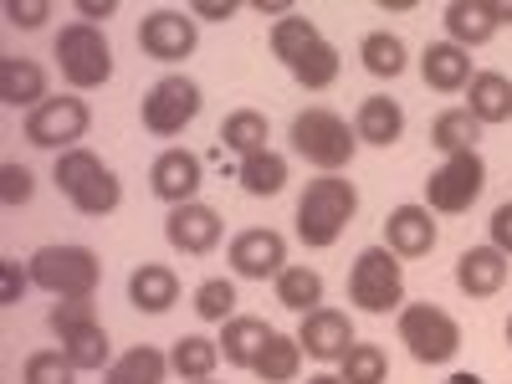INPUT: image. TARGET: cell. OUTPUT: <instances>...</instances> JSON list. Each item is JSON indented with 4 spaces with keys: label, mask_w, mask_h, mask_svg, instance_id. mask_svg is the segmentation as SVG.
Masks as SVG:
<instances>
[{
    "label": "cell",
    "mask_w": 512,
    "mask_h": 384,
    "mask_svg": "<svg viewBox=\"0 0 512 384\" xmlns=\"http://www.w3.org/2000/svg\"><path fill=\"white\" fill-rule=\"evenodd\" d=\"M395 333L415 364H451L461 349V323L436 303H405L395 313Z\"/></svg>",
    "instance_id": "8992f818"
},
{
    "label": "cell",
    "mask_w": 512,
    "mask_h": 384,
    "mask_svg": "<svg viewBox=\"0 0 512 384\" xmlns=\"http://www.w3.org/2000/svg\"><path fill=\"white\" fill-rule=\"evenodd\" d=\"M287 72H292V82H297V88L323 93V88H333V82H338V47H333L328 36H318L313 47H308L303 57H297Z\"/></svg>",
    "instance_id": "4dcf8cb0"
},
{
    "label": "cell",
    "mask_w": 512,
    "mask_h": 384,
    "mask_svg": "<svg viewBox=\"0 0 512 384\" xmlns=\"http://www.w3.org/2000/svg\"><path fill=\"white\" fill-rule=\"evenodd\" d=\"M169 374H175L169 369V354H159L154 344H134L103 369V384H164Z\"/></svg>",
    "instance_id": "cb8c5ba5"
},
{
    "label": "cell",
    "mask_w": 512,
    "mask_h": 384,
    "mask_svg": "<svg viewBox=\"0 0 512 384\" xmlns=\"http://www.w3.org/2000/svg\"><path fill=\"white\" fill-rule=\"evenodd\" d=\"M26 282H31V272H21V262H11V256H6V262H0V308H16Z\"/></svg>",
    "instance_id": "b9f144b4"
},
{
    "label": "cell",
    "mask_w": 512,
    "mask_h": 384,
    "mask_svg": "<svg viewBox=\"0 0 512 384\" xmlns=\"http://www.w3.org/2000/svg\"><path fill=\"white\" fill-rule=\"evenodd\" d=\"M0 103L6 108H41L47 103V72L31 57H0Z\"/></svg>",
    "instance_id": "ffe728a7"
},
{
    "label": "cell",
    "mask_w": 512,
    "mask_h": 384,
    "mask_svg": "<svg viewBox=\"0 0 512 384\" xmlns=\"http://www.w3.org/2000/svg\"><path fill=\"white\" fill-rule=\"evenodd\" d=\"M446 384H487V379H482V374H472V369H461V374H451Z\"/></svg>",
    "instance_id": "681fc988"
},
{
    "label": "cell",
    "mask_w": 512,
    "mask_h": 384,
    "mask_svg": "<svg viewBox=\"0 0 512 384\" xmlns=\"http://www.w3.org/2000/svg\"><path fill=\"white\" fill-rule=\"evenodd\" d=\"M47 16H52V0H6V21L21 31L47 26Z\"/></svg>",
    "instance_id": "60d3db41"
},
{
    "label": "cell",
    "mask_w": 512,
    "mask_h": 384,
    "mask_svg": "<svg viewBox=\"0 0 512 384\" xmlns=\"http://www.w3.org/2000/svg\"><path fill=\"white\" fill-rule=\"evenodd\" d=\"M226 262H231V272L246 277V282H267V277L277 282V277L287 272V236L272 231V226H251V231L231 236Z\"/></svg>",
    "instance_id": "8fae6325"
},
{
    "label": "cell",
    "mask_w": 512,
    "mask_h": 384,
    "mask_svg": "<svg viewBox=\"0 0 512 384\" xmlns=\"http://www.w3.org/2000/svg\"><path fill=\"white\" fill-rule=\"evenodd\" d=\"M482 190H487V159L477 149L451 154L425 180V210L431 216H461V210H472L482 200Z\"/></svg>",
    "instance_id": "ba28073f"
},
{
    "label": "cell",
    "mask_w": 512,
    "mask_h": 384,
    "mask_svg": "<svg viewBox=\"0 0 512 384\" xmlns=\"http://www.w3.org/2000/svg\"><path fill=\"white\" fill-rule=\"evenodd\" d=\"M251 374L262 379V384H292L297 374H303V344H297V333H292V338H287V333H272L267 349L256 354Z\"/></svg>",
    "instance_id": "f1b7e54d"
},
{
    "label": "cell",
    "mask_w": 512,
    "mask_h": 384,
    "mask_svg": "<svg viewBox=\"0 0 512 384\" xmlns=\"http://www.w3.org/2000/svg\"><path fill=\"white\" fill-rule=\"evenodd\" d=\"M267 139H272V123H267V113H256V108H236L221 123V149H231L236 159H251V154L272 149Z\"/></svg>",
    "instance_id": "4316f807"
},
{
    "label": "cell",
    "mask_w": 512,
    "mask_h": 384,
    "mask_svg": "<svg viewBox=\"0 0 512 384\" xmlns=\"http://www.w3.org/2000/svg\"><path fill=\"white\" fill-rule=\"evenodd\" d=\"M277 328H267V318H251V313H236L231 323H221V359L231 364V369H251L256 364V354L267 349V338H272Z\"/></svg>",
    "instance_id": "44dd1931"
},
{
    "label": "cell",
    "mask_w": 512,
    "mask_h": 384,
    "mask_svg": "<svg viewBox=\"0 0 512 384\" xmlns=\"http://www.w3.org/2000/svg\"><path fill=\"white\" fill-rule=\"evenodd\" d=\"M359 62H364V72H374V77H384V82H395V77L410 67L405 41H400L395 31H369V36L359 41Z\"/></svg>",
    "instance_id": "1f68e13d"
},
{
    "label": "cell",
    "mask_w": 512,
    "mask_h": 384,
    "mask_svg": "<svg viewBox=\"0 0 512 384\" xmlns=\"http://www.w3.org/2000/svg\"><path fill=\"white\" fill-rule=\"evenodd\" d=\"M195 47H200V26L190 11L159 6L139 21V52L154 62H185V57H195Z\"/></svg>",
    "instance_id": "30bf717a"
},
{
    "label": "cell",
    "mask_w": 512,
    "mask_h": 384,
    "mask_svg": "<svg viewBox=\"0 0 512 384\" xmlns=\"http://www.w3.org/2000/svg\"><path fill=\"white\" fill-rule=\"evenodd\" d=\"M431 144L451 159V154H466V149H477L482 144V123L466 113V108H446V113H436V123H431Z\"/></svg>",
    "instance_id": "d6a6232c"
},
{
    "label": "cell",
    "mask_w": 512,
    "mask_h": 384,
    "mask_svg": "<svg viewBox=\"0 0 512 384\" xmlns=\"http://www.w3.org/2000/svg\"><path fill=\"white\" fill-rule=\"evenodd\" d=\"M354 134H359V144H369V149H390V144H400V139H405V108H400L390 93L364 98L359 113H354Z\"/></svg>",
    "instance_id": "d6986e66"
},
{
    "label": "cell",
    "mask_w": 512,
    "mask_h": 384,
    "mask_svg": "<svg viewBox=\"0 0 512 384\" xmlns=\"http://www.w3.org/2000/svg\"><path fill=\"white\" fill-rule=\"evenodd\" d=\"M93 128V113L82 98L62 93V98H47L41 108L26 113V139L36 149H52V154H67V149H82V139H88Z\"/></svg>",
    "instance_id": "9c48e42d"
},
{
    "label": "cell",
    "mask_w": 512,
    "mask_h": 384,
    "mask_svg": "<svg viewBox=\"0 0 512 384\" xmlns=\"http://www.w3.org/2000/svg\"><path fill=\"white\" fill-rule=\"evenodd\" d=\"M26 272L57 303H93V292L103 282V262L93 246H41L26 262Z\"/></svg>",
    "instance_id": "3957f363"
},
{
    "label": "cell",
    "mask_w": 512,
    "mask_h": 384,
    "mask_svg": "<svg viewBox=\"0 0 512 384\" xmlns=\"http://www.w3.org/2000/svg\"><path fill=\"white\" fill-rule=\"evenodd\" d=\"M487 11H492L497 26H512V0H487Z\"/></svg>",
    "instance_id": "c3c4849f"
},
{
    "label": "cell",
    "mask_w": 512,
    "mask_h": 384,
    "mask_svg": "<svg viewBox=\"0 0 512 384\" xmlns=\"http://www.w3.org/2000/svg\"><path fill=\"white\" fill-rule=\"evenodd\" d=\"M67 200H72L77 216H93V221H103V216H113V210L123 205V180H118L113 169L103 164L98 175H93V180H82V185H77Z\"/></svg>",
    "instance_id": "f546056e"
},
{
    "label": "cell",
    "mask_w": 512,
    "mask_h": 384,
    "mask_svg": "<svg viewBox=\"0 0 512 384\" xmlns=\"http://www.w3.org/2000/svg\"><path fill=\"white\" fill-rule=\"evenodd\" d=\"M128 303H134L139 313H149V318L169 313V308L180 303V277H175V267H164V262L134 267V272H128Z\"/></svg>",
    "instance_id": "ac0fdd59"
},
{
    "label": "cell",
    "mask_w": 512,
    "mask_h": 384,
    "mask_svg": "<svg viewBox=\"0 0 512 384\" xmlns=\"http://www.w3.org/2000/svg\"><path fill=\"white\" fill-rule=\"evenodd\" d=\"M36 195V175L26 164H0V205L6 210H16V205H26Z\"/></svg>",
    "instance_id": "ab89813d"
},
{
    "label": "cell",
    "mask_w": 512,
    "mask_h": 384,
    "mask_svg": "<svg viewBox=\"0 0 512 384\" xmlns=\"http://www.w3.org/2000/svg\"><path fill=\"white\" fill-rule=\"evenodd\" d=\"M226 236V221L221 210H210L205 200H190V205H175L164 216V241L175 246L180 256H210Z\"/></svg>",
    "instance_id": "7c38bea8"
},
{
    "label": "cell",
    "mask_w": 512,
    "mask_h": 384,
    "mask_svg": "<svg viewBox=\"0 0 512 384\" xmlns=\"http://www.w3.org/2000/svg\"><path fill=\"white\" fill-rule=\"evenodd\" d=\"M507 262H512V256H502L492 241L487 246H466L456 256V287L466 297H497L507 287Z\"/></svg>",
    "instance_id": "2e32d148"
},
{
    "label": "cell",
    "mask_w": 512,
    "mask_h": 384,
    "mask_svg": "<svg viewBox=\"0 0 512 384\" xmlns=\"http://www.w3.org/2000/svg\"><path fill=\"white\" fill-rule=\"evenodd\" d=\"M297 344H303V354L318 359V364H338V359H344V354L359 344V338H354L349 313H338V308H313V313H303V323H297Z\"/></svg>",
    "instance_id": "5bb4252c"
},
{
    "label": "cell",
    "mask_w": 512,
    "mask_h": 384,
    "mask_svg": "<svg viewBox=\"0 0 512 384\" xmlns=\"http://www.w3.org/2000/svg\"><path fill=\"white\" fill-rule=\"evenodd\" d=\"M195 384H216V379H195Z\"/></svg>",
    "instance_id": "f5cc1de1"
},
{
    "label": "cell",
    "mask_w": 512,
    "mask_h": 384,
    "mask_svg": "<svg viewBox=\"0 0 512 384\" xmlns=\"http://www.w3.org/2000/svg\"><path fill=\"white\" fill-rule=\"evenodd\" d=\"M57 344H62V354L72 359V369L77 374H103L108 364H113V344H108V328L93 318V323H82V328H67L62 338H57Z\"/></svg>",
    "instance_id": "d4e9b609"
},
{
    "label": "cell",
    "mask_w": 512,
    "mask_h": 384,
    "mask_svg": "<svg viewBox=\"0 0 512 384\" xmlns=\"http://www.w3.org/2000/svg\"><path fill=\"white\" fill-rule=\"evenodd\" d=\"M251 11H262V16H277V21L297 16V6H292V0H251Z\"/></svg>",
    "instance_id": "7dc6e473"
},
{
    "label": "cell",
    "mask_w": 512,
    "mask_h": 384,
    "mask_svg": "<svg viewBox=\"0 0 512 384\" xmlns=\"http://www.w3.org/2000/svg\"><path fill=\"white\" fill-rule=\"evenodd\" d=\"M349 303L359 313H400L405 308V267L390 246H364L349 267Z\"/></svg>",
    "instance_id": "277c9868"
},
{
    "label": "cell",
    "mask_w": 512,
    "mask_h": 384,
    "mask_svg": "<svg viewBox=\"0 0 512 384\" xmlns=\"http://www.w3.org/2000/svg\"><path fill=\"white\" fill-rule=\"evenodd\" d=\"M77 16L88 21V26H98V21L118 16V0H77Z\"/></svg>",
    "instance_id": "bcb514c9"
},
{
    "label": "cell",
    "mask_w": 512,
    "mask_h": 384,
    "mask_svg": "<svg viewBox=\"0 0 512 384\" xmlns=\"http://www.w3.org/2000/svg\"><path fill=\"white\" fill-rule=\"evenodd\" d=\"M318 36H323V31H318L308 16H287V21H272V36H267V41H272V57H277L282 67H292Z\"/></svg>",
    "instance_id": "e575fe53"
},
{
    "label": "cell",
    "mask_w": 512,
    "mask_h": 384,
    "mask_svg": "<svg viewBox=\"0 0 512 384\" xmlns=\"http://www.w3.org/2000/svg\"><path fill=\"white\" fill-rule=\"evenodd\" d=\"M507 344H512V318H507Z\"/></svg>",
    "instance_id": "816d5d0a"
},
{
    "label": "cell",
    "mask_w": 512,
    "mask_h": 384,
    "mask_svg": "<svg viewBox=\"0 0 512 384\" xmlns=\"http://www.w3.org/2000/svg\"><path fill=\"white\" fill-rule=\"evenodd\" d=\"M47 323H52V333L62 338L67 328H82V323H93V303H57Z\"/></svg>",
    "instance_id": "7bdbcfd3"
},
{
    "label": "cell",
    "mask_w": 512,
    "mask_h": 384,
    "mask_svg": "<svg viewBox=\"0 0 512 384\" xmlns=\"http://www.w3.org/2000/svg\"><path fill=\"white\" fill-rule=\"evenodd\" d=\"M446 41H456V47H487V41L497 36V21L487 11V0H451L446 6Z\"/></svg>",
    "instance_id": "7402d4cb"
},
{
    "label": "cell",
    "mask_w": 512,
    "mask_h": 384,
    "mask_svg": "<svg viewBox=\"0 0 512 384\" xmlns=\"http://www.w3.org/2000/svg\"><path fill=\"white\" fill-rule=\"evenodd\" d=\"M354 216H359L354 180L318 175V180H308L303 195H297V241L313 246V251H328V246H338V236L354 226Z\"/></svg>",
    "instance_id": "6da1fadb"
},
{
    "label": "cell",
    "mask_w": 512,
    "mask_h": 384,
    "mask_svg": "<svg viewBox=\"0 0 512 384\" xmlns=\"http://www.w3.org/2000/svg\"><path fill=\"white\" fill-rule=\"evenodd\" d=\"M292 154L308 159L318 175H344L359 154V134L349 128V118H338L333 108H303L292 118Z\"/></svg>",
    "instance_id": "7a4b0ae2"
},
{
    "label": "cell",
    "mask_w": 512,
    "mask_h": 384,
    "mask_svg": "<svg viewBox=\"0 0 512 384\" xmlns=\"http://www.w3.org/2000/svg\"><path fill=\"white\" fill-rule=\"evenodd\" d=\"M277 303L292 308L297 318L313 313V308H323V272H313V267H287V272L277 277Z\"/></svg>",
    "instance_id": "836d02e7"
},
{
    "label": "cell",
    "mask_w": 512,
    "mask_h": 384,
    "mask_svg": "<svg viewBox=\"0 0 512 384\" xmlns=\"http://www.w3.org/2000/svg\"><path fill=\"white\" fill-rule=\"evenodd\" d=\"M21 384H77V369L62 349H36L21 364Z\"/></svg>",
    "instance_id": "74e56055"
},
{
    "label": "cell",
    "mask_w": 512,
    "mask_h": 384,
    "mask_svg": "<svg viewBox=\"0 0 512 384\" xmlns=\"http://www.w3.org/2000/svg\"><path fill=\"white\" fill-rule=\"evenodd\" d=\"M200 185H205V164H200V154H190V149H164V154L149 164V190H154V200H164L169 210L200 200Z\"/></svg>",
    "instance_id": "4fadbf2b"
},
{
    "label": "cell",
    "mask_w": 512,
    "mask_h": 384,
    "mask_svg": "<svg viewBox=\"0 0 512 384\" xmlns=\"http://www.w3.org/2000/svg\"><path fill=\"white\" fill-rule=\"evenodd\" d=\"M98 169H103V159H98L93 149H67V154H57V164H52V180H57L62 195H72L82 180H93Z\"/></svg>",
    "instance_id": "f35d334b"
},
{
    "label": "cell",
    "mask_w": 512,
    "mask_h": 384,
    "mask_svg": "<svg viewBox=\"0 0 512 384\" xmlns=\"http://www.w3.org/2000/svg\"><path fill=\"white\" fill-rule=\"evenodd\" d=\"M236 185L251 195V200H272L287 190V159L277 149H262V154H251L236 164Z\"/></svg>",
    "instance_id": "484cf974"
},
{
    "label": "cell",
    "mask_w": 512,
    "mask_h": 384,
    "mask_svg": "<svg viewBox=\"0 0 512 384\" xmlns=\"http://www.w3.org/2000/svg\"><path fill=\"white\" fill-rule=\"evenodd\" d=\"M308 384H344V379H338V374H313Z\"/></svg>",
    "instance_id": "f907efd6"
},
{
    "label": "cell",
    "mask_w": 512,
    "mask_h": 384,
    "mask_svg": "<svg viewBox=\"0 0 512 384\" xmlns=\"http://www.w3.org/2000/svg\"><path fill=\"white\" fill-rule=\"evenodd\" d=\"M195 318L200 323H231L236 318V282L231 277H210L195 287Z\"/></svg>",
    "instance_id": "8d00e7d4"
},
{
    "label": "cell",
    "mask_w": 512,
    "mask_h": 384,
    "mask_svg": "<svg viewBox=\"0 0 512 384\" xmlns=\"http://www.w3.org/2000/svg\"><path fill=\"white\" fill-rule=\"evenodd\" d=\"M52 57H57L62 77H67V88H77V93H93L113 77V47H108V36L98 26H88V21L62 26Z\"/></svg>",
    "instance_id": "5b68a950"
},
{
    "label": "cell",
    "mask_w": 512,
    "mask_h": 384,
    "mask_svg": "<svg viewBox=\"0 0 512 384\" xmlns=\"http://www.w3.org/2000/svg\"><path fill=\"white\" fill-rule=\"evenodd\" d=\"M461 108L472 113L482 128H487V123H507V118H512V77H502V72H477L472 88H466V103H461Z\"/></svg>",
    "instance_id": "603a6c76"
},
{
    "label": "cell",
    "mask_w": 512,
    "mask_h": 384,
    "mask_svg": "<svg viewBox=\"0 0 512 384\" xmlns=\"http://www.w3.org/2000/svg\"><path fill=\"white\" fill-rule=\"evenodd\" d=\"M200 108H205L200 82L185 77V72H169V77H159L154 88L144 93L139 118H144V134H154V139H175V134H185V128L200 118Z\"/></svg>",
    "instance_id": "52a82bcc"
},
{
    "label": "cell",
    "mask_w": 512,
    "mask_h": 384,
    "mask_svg": "<svg viewBox=\"0 0 512 384\" xmlns=\"http://www.w3.org/2000/svg\"><path fill=\"white\" fill-rule=\"evenodd\" d=\"M338 379L344 384H384L390 379V359H384L379 344H354L344 359H338Z\"/></svg>",
    "instance_id": "d590c367"
},
{
    "label": "cell",
    "mask_w": 512,
    "mask_h": 384,
    "mask_svg": "<svg viewBox=\"0 0 512 384\" xmlns=\"http://www.w3.org/2000/svg\"><path fill=\"white\" fill-rule=\"evenodd\" d=\"M436 241H441V231H436V216L425 205H395L390 216H384V246H390L400 262L431 256Z\"/></svg>",
    "instance_id": "9a60e30c"
},
{
    "label": "cell",
    "mask_w": 512,
    "mask_h": 384,
    "mask_svg": "<svg viewBox=\"0 0 512 384\" xmlns=\"http://www.w3.org/2000/svg\"><path fill=\"white\" fill-rule=\"evenodd\" d=\"M216 364H221V344L205 338V333H185V338H175V349H169V369H175L185 384L216 379Z\"/></svg>",
    "instance_id": "83f0119b"
},
{
    "label": "cell",
    "mask_w": 512,
    "mask_h": 384,
    "mask_svg": "<svg viewBox=\"0 0 512 384\" xmlns=\"http://www.w3.org/2000/svg\"><path fill=\"white\" fill-rule=\"evenodd\" d=\"M420 77H425V88H436V93H466L472 88V52L456 47V41H431V47L420 52Z\"/></svg>",
    "instance_id": "e0dca14e"
},
{
    "label": "cell",
    "mask_w": 512,
    "mask_h": 384,
    "mask_svg": "<svg viewBox=\"0 0 512 384\" xmlns=\"http://www.w3.org/2000/svg\"><path fill=\"white\" fill-rule=\"evenodd\" d=\"M492 246L502 251V256H512V200H502L497 210H492Z\"/></svg>",
    "instance_id": "ee69618b"
},
{
    "label": "cell",
    "mask_w": 512,
    "mask_h": 384,
    "mask_svg": "<svg viewBox=\"0 0 512 384\" xmlns=\"http://www.w3.org/2000/svg\"><path fill=\"white\" fill-rule=\"evenodd\" d=\"M241 6L236 0H190V16H200V21H231Z\"/></svg>",
    "instance_id": "f6af8a7d"
}]
</instances>
